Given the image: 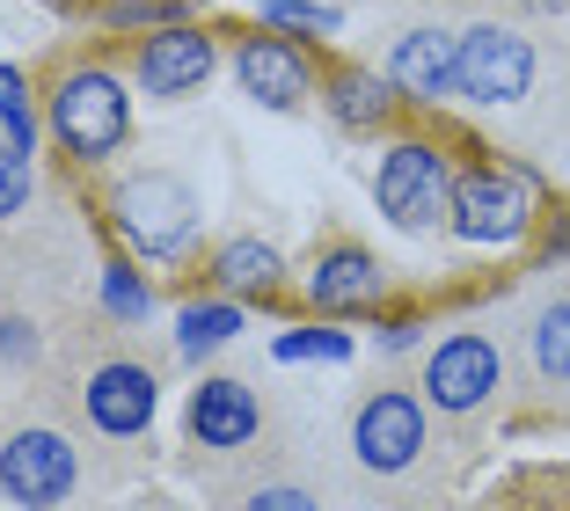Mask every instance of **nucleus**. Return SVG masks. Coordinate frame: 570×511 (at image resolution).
Instances as JSON below:
<instances>
[{
  "mask_svg": "<svg viewBox=\"0 0 570 511\" xmlns=\"http://www.w3.org/2000/svg\"><path fill=\"white\" fill-rule=\"evenodd\" d=\"M102 511H110V504H102Z\"/></svg>",
  "mask_w": 570,
  "mask_h": 511,
  "instance_id": "a878e982",
  "label": "nucleus"
},
{
  "mask_svg": "<svg viewBox=\"0 0 570 511\" xmlns=\"http://www.w3.org/2000/svg\"><path fill=\"white\" fill-rule=\"evenodd\" d=\"M301 299H307V314H330V322L373 314L387 299V264L358 242V234H322L315 256H307V271H301Z\"/></svg>",
  "mask_w": 570,
  "mask_h": 511,
  "instance_id": "f8f14e48",
  "label": "nucleus"
},
{
  "mask_svg": "<svg viewBox=\"0 0 570 511\" xmlns=\"http://www.w3.org/2000/svg\"><path fill=\"white\" fill-rule=\"evenodd\" d=\"M30 205H37V168H30V154H22L16 139L0 132V227H16Z\"/></svg>",
  "mask_w": 570,
  "mask_h": 511,
  "instance_id": "6ab92c4d",
  "label": "nucleus"
},
{
  "mask_svg": "<svg viewBox=\"0 0 570 511\" xmlns=\"http://www.w3.org/2000/svg\"><path fill=\"white\" fill-rule=\"evenodd\" d=\"M235 81H242V96L264 102V110H307V96L322 88V73L293 37L256 30V37L235 45Z\"/></svg>",
  "mask_w": 570,
  "mask_h": 511,
  "instance_id": "4468645a",
  "label": "nucleus"
},
{
  "mask_svg": "<svg viewBox=\"0 0 570 511\" xmlns=\"http://www.w3.org/2000/svg\"><path fill=\"white\" fill-rule=\"evenodd\" d=\"M336 8L330 0H264V30H315V37H330L336 30Z\"/></svg>",
  "mask_w": 570,
  "mask_h": 511,
  "instance_id": "4be33fe9",
  "label": "nucleus"
},
{
  "mask_svg": "<svg viewBox=\"0 0 570 511\" xmlns=\"http://www.w3.org/2000/svg\"><path fill=\"white\" fill-rule=\"evenodd\" d=\"M541 51L520 22H469L461 30V73H453V102H475V110H512V102L534 96Z\"/></svg>",
  "mask_w": 570,
  "mask_h": 511,
  "instance_id": "9b49d317",
  "label": "nucleus"
},
{
  "mask_svg": "<svg viewBox=\"0 0 570 511\" xmlns=\"http://www.w3.org/2000/svg\"><path fill=\"white\" fill-rule=\"evenodd\" d=\"M205 511H336L344 504V482L322 461V445L301 424H285L271 445H256L249 461L205 468Z\"/></svg>",
  "mask_w": 570,
  "mask_h": 511,
  "instance_id": "39448f33",
  "label": "nucleus"
},
{
  "mask_svg": "<svg viewBox=\"0 0 570 511\" xmlns=\"http://www.w3.org/2000/svg\"><path fill=\"white\" fill-rule=\"evenodd\" d=\"M403 110V88L387 81L381 67H330L322 73V117L344 139H381Z\"/></svg>",
  "mask_w": 570,
  "mask_h": 511,
  "instance_id": "dca6fc26",
  "label": "nucleus"
},
{
  "mask_svg": "<svg viewBox=\"0 0 570 511\" xmlns=\"http://www.w3.org/2000/svg\"><path fill=\"white\" fill-rule=\"evenodd\" d=\"M110 511H205V504H184V497H168V490H132V497H118Z\"/></svg>",
  "mask_w": 570,
  "mask_h": 511,
  "instance_id": "b1692460",
  "label": "nucleus"
},
{
  "mask_svg": "<svg viewBox=\"0 0 570 511\" xmlns=\"http://www.w3.org/2000/svg\"><path fill=\"white\" fill-rule=\"evenodd\" d=\"M417 395L432 402L439 431H446L461 453L490 431V416H504V402L520 395V365H512V330L498 322H453L410 365Z\"/></svg>",
  "mask_w": 570,
  "mask_h": 511,
  "instance_id": "20e7f679",
  "label": "nucleus"
},
{
  "mask_svg": "<svg viewBox=\"0 0 570 511\" xmlns=\"http://www.w3.org/2000/svg\"><path fill=\"white\" fill-rule=\"evenodd\" d=\"M205 278L227 299H278L285 293V256L264 234H219V242L205 248Z\"/></svg>",
  "mask_w": 570,
  "mask_h": 511,
  "instance_id": "f3484780",
  "label": "nucleus"
},
{
  "mask_svg": "<svg viewBox=\"0 0 570 511\" xmlns=\"http://www.w3.org/2000/svg\"><path fill=\"white\" fill-rule=\"evenodd\" d=\"M0 125H8V139H16L22 154L37 147V132H45V117L30 110V81H22L16 67H0Z\"/></svg>",
  "mask_w": 570,
  "mask_h": 511,
  "instance_id": "412c9836",
  "label": "nucleus"
},
{
  "mask_svg": "<svg viewBox=\"0 0 570 511\" xmlns=\"http://www.w3.org/2000/svg\"><path fill=\"white\" fill-rule=\"evenodd\" d=\"M45 132L73 168H110L132 139L125 73L102 67V59H59L45 73Z\"/></svg>",
  "mask_w": 570,
  "mask_h": 511,
  "instance_id": "0eeeda50",
  "label": "nucleus"
},
{
  "mask_svg": "<svg viewBox=\"0 0 570 511\" xmlns=\"http://www.w3.org/2000/svg\"><path fill=\"white\" fill-rule=\"evenodd\" d=\"M45 380L67 395V410L81 416L110 453L132 461V445L147 439L154 416H161L168 365L132 336V322L88 307V314H67V322H59V358H51Z\"/></svg>",
  "mask_w": 570,
  "mask_h": 511,
  "instance_id": "f03ea898",
  "label": "nucleus"
},
{
  "mask_svg": "<svg viewBox=\"0 0 570 511\" xmlns=\"http://www.w3.org/2000/svg\"><path fill=\"white\" fill-rule=\"evenodd\" d=\"M453 176L461 168H453L446 139H424V132L387 139L381 161H373V213L395 234H439L453 213Z\"/></svg>",
  "mask_w": 570,
  "mask_h": 511,
  "instance_id": "1a4fd4ad",
  "label": "nucleus"
},
{
  "mask_svg": "<svg viewBox=\"0 0 570 511\" xmlns=\"http://www.w3.org/2000/svg\"><path fill=\"white\" fill-rule=\"evenodd\" d=\"M520 8H534V16H563L570 0H520Z\"/></svg>",
  "mask_w": 570,
  "mask_h": 511,
  "instance_id": "393cba45",
  "label": "nucleus"
},
{
  "mask_svg": "<svg viewBox=\"0 0 570 511\" xmlns=\"http://www.w3.org/2000/svg\"><path fill=\"white\" fill-rule=\"evenodd\" d=\"M132 475L125 453L96 439L51 380L0 395V504L8 511H96Z\"/></svg>",
  "mask_w": 570,
  "mask_h": 511,
  "instance_id": "f257e3e1",
  "label": "nucleus"
},
{
  "mask_svg": "<svg viewBox=\"0 0 570 511\" xmlns=\"http://www.w3.org/2000/svg\"><path fill=\"white\" fill-rule=\"evenodd\" d=\"M387 81L403 88V102H453V73H461V30L446 22H410L395 45H387Z\"/></svg>",
  "mask_w": 570,
  "mask_h": 511,
  "instance_id": "2eb2a0df",
  "label": "nucleus"
},
{
  "mask_svg": "<svg viewBox=\"0 0 570 511\" xmlns=\"http://www.w3.org/2000/svg\"><path fill=\"white\" fill-rule=\"evenodd\" d=\"M96 16L110 22V30H147V22L161 30V22H184V16H176V0H102Z\"/></svg>",
  "mask_w": 570,
  "mask_h": 511,
  "instance_id": "5701e85b",
  "label": "nucleus"
},
{
  "mask_svg": "<svg viewBox=\"0 0 570 511\" xmlns=\"http://www.w3.org/2000/svg\"><path fill=\"white\" fill-rule=\"evenodd\" d=\"M541 219L534 205V183L520 176L512 161H469L453 176V213H446V234L469 248H512L527 242Z\"/></svg>",
  "mask_w": 570,
  "mask_h": 511,
  "instance_id": "9d476101",
  "label": "nucleus"
},
{
  "mask_svg": "<svg viewBox=\"0 0 570 511\" xmlns=\"http://www.w3.org/2000/svg\"><path fill=\"white\" fill-rule=\"evenodd\" d=\"M446 431H439L432 402L417 395L410 373H381L366 380L352 402H344V431H336V453H344V475L358 490L381 497H439V453H446ZM461 453V445H453Z\"/></svg>",
  "mask_w": 570,
  "mask_h": 511,
  "instance_id": "7ed1b4c3",
  "label": "nucleus"
},
{
  "mask_svg": "<svg viewBox=\"0 0 570 511\" xmlns=\"http://www.w3.org/2000/svg\"><path fill=\"white\" fill-rule=\"evenodd\" d=\"M219 67V45L198 22H161L132 45V88L147 102H190Z\"/></svg>",
  "mask_w": 570,
  "mask_h": 511,
  "instance_id": "ddd939ff",
  "label": "nucleus"
},
{
  "mask_svg": "<svg viewBox=\"0 0 570 511\" xmlns=\"http://www.w3.org/2000/svg\"><path fill=\"white\" fill-rule=\"evenodd\" d=\"M293 416L278 410L256 373L242 365H205L190 380V402H184V439H190V468H227V461H249L256 445H271Z\"/></svg>",
  "mask_w": 570,
  "mask_h": 511,
  "instance_id": "6e6552de",
  "label": "nucleus"
},
{
  "mask_svg": "<svg viewBox=\"0 0 570 511\" xmlns=\"http://www.w3.org/2000/svg\"><path fill=\"white\" fill-rule=\"evenodd\" d=\"M102 314H118V322L147 330V314H154V285L139 278L132 264H102Z\"/></svg>",
  "mask_w": 570,
  "mask_h": 511,
  "instance_id": "aec40b11",
  "label": "nucleus"
},
{
  "mask_svg": "<svg viewBox=\"0 0 570 511\" xmlns=\"http://www.w3.org/2000/svg\"><path fill=\"white\" fill-rule=\"evenodd\" d=\"M242 336V307L227 293H213V299H184L176 307V358L184 365H198V358H213V351H227Z\"/></svg>",
  "mask_w": 570,
  "mask_h": 511,
  "instance_id": "a211bd4d",
  "label": "nucleus"
},
{
  "mask_svg": "<svg viewBox=\"0 0 570 511\" xmlns=\"http://www.w3.org/2000/svg\"><path fill=\"white\" fill-rule=\"evenodd\" d=\"M102 213H110V234L125 242V256L154 264V271L190 264L205 242V198H198V183L176 176V168H132V176H118Z\"/></svg>",
  "mask_w": 570,
  "mask_h": 511,
  "instance_id": "423d86ee",
  "label": "nucleus"
}]
</instances>
